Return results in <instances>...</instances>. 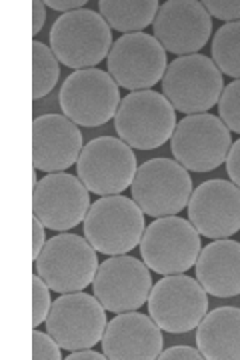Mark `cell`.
I'll use <instances>...</instances> for the list:
<instances>
[{"instance_id":"1","label":"cell","mask_w":240,"mask_h":360,"mask_svg":"<svg viewBox=\"0 0 240 360\" xmlns=\"http://www.w3.org/2000/svg\"><path fill=\"white\" fill-rule=\"evenodd\" d=\"M114 129L130 148L154 150L172 139L177 130V110L160 92H128L116 110Z\"/></svg>"},{"instance_id":"2","label":"cell","mask_w":240,"mask_h":360,"mask_svg":"<svg viewBox=\"0 0 240 360\" xmlns=\"http://www.w3.org/2000/svg\"><path fill=\"white\" fill-rule=\"evenodd\" d=\"M51 49L58 63L84 70L108 58L113 51V32L101 14L80 8L56 18L51 30Z\"/></svg>"},{"instance_id":"3","label":"cell","mask_w":240,"mask_h":360,"mask_svg":"<svg viewBox=\"0 0 240 360\" xmlns=\"http://www.w3.org/2000/svg\"><path fill=\"white\" fill-rule=\"evenodd\" d=\"M146 231L144 212L127 196H102L90 205L84 219V238L96 252L106 257L128 255Z\"/></svg>"},{"instance_id":"4","label":"cell","mask_w":240,"mask_h":360,"mask_svg":"<svg viewBox=\"0 0 240 360\" xmlns=\"http://www.w3.org/2000/svg\"><path fill=\"white\" fill-rule=\"evenodd\" d=\"M225 90L222 72L204 54L178 56L166 68L163 94L172 108L184 115H204L218 104Z\"/></svg>"},{"instance_id":"5","label":"cell","mask_w":240,"mask_h":360,"mask_svg":"<svg viewBox=\"0 0 240 360\" xmlns=\"http://www.w3.org/2000/svg\"><path fill=\"white\" fill-rule=\"evenodd\" d=\"M96 250L78 234H58L46 240L37 257V274L61 295L80 292L99 272Z\"/></svg>"},{"instance_id":"6","label":"cell","mask_w":240,"mask_h":360,"mask_svg":"<svg viewBox=\"0 0 240 360\" xmlns=\"http://www.w3.org/2000/svg\"><path fill=\"white\" fill-rule=\"evenodd\" d=\"M201 234L190 220L163 217L146 226L140 240L144 264L156 274H184L201 255Z\"/></svg>"},{"instance_id":"7","label":"cell","mask_w":240,"mask_h":360,"mask_svg":"<svg viewBox=\"0 0 240 360\" xmlns=\"http://www.w3.org/2000/svg\"><path fill=\"white\" fill-rule=\"evenodd\" d=\"M120 101L118 84L101 68L75 70L58 92V104L64 116L87 129L110 122Z\"/></svg>"},{"instance_id":"8","label":"cell","mask_w":240,"mask_h":360,"mask_svg":"<svg viewBox=\"0 0 240 360\" xmlns=\"http://www.w3.org/2000/svg\"><path fill=\"white\" fill-rule=\"evenodd\" d=\"M192 180L187 168L170 158H151L137 170L132 200L154 219L177 217L189 206Z\"/></svg>"},{"instance_id":"9","label":"cell","mask_w":240,"mask_h":360,"mask_svg":"<svg viewBox=\"0 0 240 360\" xmlns=\"http://www.w3.org/2000/svg\"><path fill=\"white\" fill-rule=\"evenodd\" d=\"M149 312L165 333H190L208 312V292L192 276L168 274L152 286Z\"/></svg>"},{"instance_id":"10","label":"cell","mask_w":240,"mask_h":360,"mask_svg":"<svg viewBox=\"0 0 240 360\" xmlns=\"http://www.w3.org/2000/svg\"><path fill=\"white\" fill-rule=\"evenodd\" d=\"M230 146L227 124L208 112L184 116L170 139L172 155L189 172H210L225 165Z\"/></svg>"},{"instance_id":"11","label":"cell","mask_w":240,"mask_h":360,"mask_svg":"<svg viewBox=\"0 0 240 360\" xmlns=\"http://www.w3.org/2000/svg\"><path fill=\"white\" fill-rule=\"evenodd\" d=\"M106 324V309L101 300L80 290L58 296L52 302L46 333L58 342V347L75 352L102 342Z\"/></svg>"},{"instance_id":"12","label":"cell","mask_w":240,"mask_h":360,"mask_svg":"<svg viewBox=\"0 0 240 360\" xmlns=\"http://www.w3.org/2000/svg\"><path fill=\"white\" fill-rule=\"evenodd\" d=\"M78 179L90 193L114 196L127 191L137 176V156L127 142L114 136L90 141L76 162Z\"/></svg>"},{"instance_id":"13","label":"cell","mask_w":240,"mask_h":360,"mask_svg":"<svg viewBox=\"0 0 240 360\" xmlns=\"http://www.w3.org/2000/svg\"><path fill=\"white\" fill-rule=\"evenodd\" d=\"M106 65L114 82L130 92L151 90L165 78L168 68L163 44L146 32L120 37L113 44Z\"/></svg>"},{"instance_id":"14","label":"cell","mask_w":240,"mask_h":360,"mask_svg":"<svg viewBox=\"0 0 240 360\" xmlns=\"http://www.w3.org/2000/svg\"><path fill=\"white\" fill-rule=\"evenodd\" d=\"M152 286L151 269L144 264V260L118 255L104 260L99 266L92 290L108 312L122 314L149 302Z\"/></svg>"},{"instance_id":"15","label":"cell","mask_w":240,"mask_h":360,"mask_svg":"<svg viewBox=\"0 0 240 360\" xmlns=\"http://www.w3.org/2000/svg\"><path fill=\"white\" fill-rule=\"evenodd\" d=\"M90 210V191L84 182L66 172L40 179L32 193V212L46 229L70 231L84 222Z\"/></svg>"},{"instance_id":"16","label":"cell","mask_w":240,"mask_h":360,"mask_svg":"<svg viewBox=\"0 0 240 360\" xmlns=\"http://www.w3.org/2000/svg\"><path fill=\"white\" fill-rule=\"evenodd\" d=\"M152 28V37L178 58L196 54L206 46L213 32V16L198 0H168L160 4Z\"/></svg>"},{"instance_id":"17","label":"cell","mask_w":240,"mask_h":360,"mask_svg":"<svg viewBox=\"0 0 240 360\" xmlns=\"http://www.w3.org/2000/svg\"><path fill=\"white\" fill-rule=\"evenodd\" d=\"M189 220L201 236L220 240L240 231V188L230 180H206L192 191Z\"/></svg>"},{"instance_id":"18","label":"cell","mask_w":240,"mask_h":360,"mask_svg":"<svg viewBox=\"0 0 240 360\" xmlns=\"http://www.w3.org/2000/svg\"><path fill=\"white\" fill-rule=\"evenodd\" d=\"M82 132L64 115H42L32 122V165L40 172H64L78 162Z\"/></svg>"},{"instance_id":"19","label":"cell","mask_w":240,"mask_h":360,"mask_svg":"<svg viewBox=\"0 0 240 360\" xmlns=\"http://www.w3.org/2000/svg\"><path fill=\"white\" fill-rule=\"evenodd\" d=\"M163 328L140 312L116 314L106 324L102 352L110 360H154L163 352Z\"/></svg>"},{"instance_id":"20","label":"cell","mask_w":240,"mask_h":360,"mask_svg":"<svg viewBox=\"0 0 240 360\" xmlns=\"http://www.w3.org/2000/svg\"><path fill=\"white\" fill-rule=\"evenodd\" d=\"M196 281L216 298L239 296L240 243L220 238L204 246L196 260Z\"/></svg>"},{"instance_id":"21","label":"cell","mask_w":240,"mask_h":360,"mask_svg":"<svg viewBox=\"0 0 240 360\" xmlns=\"http://www.w3.org/2000/svg\"><path fill=\"white\" fill-rule=\"evenodd\" d=\"M196 345L208 360H240V309L220 307L206 312L196 330Z\"/></svg>"},{"instance_id":"22","label":"cell","mask_w":240,"mask_h":360,"mask_svg":"<svg viewBox=\"0 0 240 360\" xmlns=\"http://www.w3.org/2000/svg\"><path fill=\"white\" fill-rule=\"evenodd\" d=\"M160 4L156 0H101L99 11L101 16L106 20V25L125 32V34H134L142 32L149 25L154 22L158 14Z\"/></svg>"},{"instance_id":"23","label":"cell","mask_w":240,"mask_h":360,"mask_svg":"<svg viewBox=\"0 0 240 360\" xmlns=\"http://www.w3.org/2000/svg\"><path fill=\"white\" fill-rule=\"evenodd\" d=\"M213 60L220 72L240 80V20L227 22L213 39Z\"/></svg>"},{"instance_id":"24","label":"cell","mask_w":240,"mask_h":360,"mask_svg":"<svg viewBox=\"0 0 240 360\" xmlns=\"http://www.w3.org/2000/svg\"><path fill=\"white\" fill-rule=\"evenodd\" d=\"M61 66L52 49L34 40L32 42V98L46 96L58 82Z\"/></svg>"},{"instance_id":"25","label":"cell","mask_w":240,"mask_h":360,"mask_svg":"<svg viewBox=\"0 0 240 360\" xmlns=\"http://www.w3.org/2000/svg\"><path fill=\"white\" fill-rule=\"evenodd\" d=\"M218 116L228 130L240 134V80L230 82L218 101Z\"/></svg>"},{"instance_id":"26","label":"cell","mask_w":240,"mask_h":360,"mask_svg":"<svg viewBox=\"0 0 240 360\" xmlns=\"http://www.w3.org/2000/svg\"><path fill=\"white\" fill-rule=\"evenodd\" d=\"M49 284L44 283L40 276H32V326H40L46 322L49 312L52 309L51 292Z\"/></svg>"},{"instance_id":"27","label":"cell","mask_w":240,"mask_h":360,"mask_svg":"<svg viewBox=\"0 0 240 360\" xmlns=\"http://www.w3.org/2000/svg\"><path fill=\"white\" fill-rule=\"evenodd\" d=\"M32 359L34 360H61V347L49 333H32Z\"/></svg>"},{"instance_id":"28","label":"cell","mask_w":240,"mask_h":360,"mask_svg":"<svg viewBox=\"0 0 240 360\" xmlns=\"http://www.w3.org/2000/svg\"><path fill=\"white\" fill-rule=\"evenodd\" d=\"M204 8L218 20L236 22L240 20V0H206Z\"/></svg>"},{"instance_id":"29","label":"cell","mask_w":240,"mask_h":360,"mask_svg":"<svg viewBox=\"0 0 240 360\" xmlns=\"http://www.w3.org/2000/svg\"><path fill=\"white\" fill-rule=\"evenodd\" d=\"M160 360H201L203 352L192 347H170L160 352Z\"/></svg>"},{"instance_id":"30","label":"cell","mask_w":240,"mask_h":360,"mask_svg":"<svg viewBox=\"0 0 240 360\" xmlns=\"http://www.w3.org/2000/svg\"><path fill=\"white\" fill-rule=\"evenodd\" d=\"M227 172L230 182H234L240 188V139L230 146V153L227 156Z\"/></svg>"},{"instance_id":"31","label":"cell","mask_w":240,"mask_h":360,"mask_svg":"<svg viewBox=\"0 0 240 360\" xmlns=\"http://www.w3.org/2000/svg\"><path fill=\"white\" fill-rule=\"evenodd\" d=\"M44 224L34 217L32 219V258L37 260V257L40 255V250L46 245V236H44Z\"/></svg>"},{"instance_id":"32","label":"cell","mask_w":240,"mask_h":360,"mask_svg":"<svg viewBox=\"0 0 240 360\" xmlns=\"http://www.w3.org/2000/svg\"><path fill=\"white\" fill-rule=\"evenodd\" d=\"M44 4H49V8L52 11H58V13H75V11H80L87 0H46Z\"/></svg>"},{"instance_id":"33","label":"cell","mask_w":240,"mask_h":360,"mask_svg":"<svg viewBox=\"0 0 240 360\" xmlns=\"http://www.w3.org/2000/svg\"><path fill=\"white\" fill-rule=\"evenodd\" d=\"M44 20H46V4L40 0H34L32 2V34L40 32V28L44 26Z\"/></svg>"},{"instance_id":"34","label":"cell","mask_w":240,"mask_h":360,"mask_svg":"<svg viewBox=\"0 0 240 360\" xmlns=\"http://www.w3.org/2000/svg\"><path fill=\"white\" fill-rule=\"evenodd\" d=\"M68 360H104L106 359V354L104 352H96V350H92V348H82V350H75V352H70Z\"/></svg>"}]
</instances>
